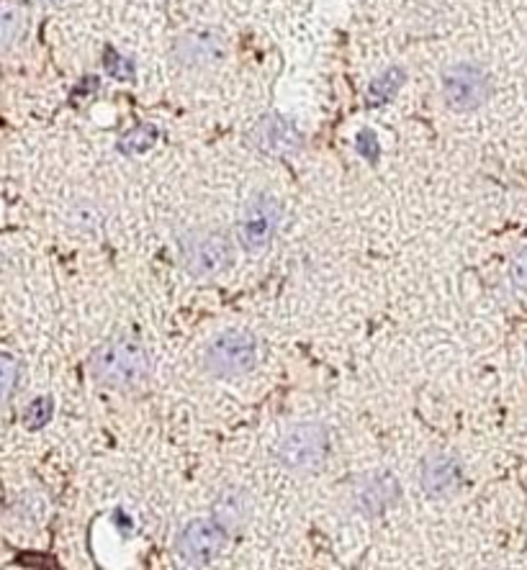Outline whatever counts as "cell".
I'll list each match as a JSON object with an SVG mask.
<instances>
[{
  "label": "cell",
  "instance_id": "obj_13",
  "mask_svg": "<svg viewBox=\"0 0 527 570\" xmlns=\"http://www.w3.org/2000/svg\"><path fill=\"white\" fill-rule=\"evenodd\" d=\"M26 29V13L18 5L0 9V52L16 44Z\"/></svg>",
  "mask_w": 527,
  "mask_h": 570
},
{
  "label": "cell",
  "instance_id": "obj_18",
  "mask_svg": "<svg viewBox=\"0 0 527 570\" xmlns=\"http://www.w3.org/2000/svg\"><path fill=\"white\" fill-rule=\"evenodd\" d=\"M510 277L515 281L517 288H527V249H519L510 265Z\"/></svg>",
  "mask_w": 527,
  "mask_h": 570
},
{
  "label": "cell",
  "instance_id": "obj_3",
  "mask_svg": "<svg viewBox=\"0 0 527 570\" xmlns=\"http://www.w3.org/2000/svg\"><path fill=\"white\" fill-rule=\"evenodd\" d=\"M180 262L191 277L209 281L232 268L234 247L229 236L219 232H191L180 242Z\"/></svg>",
  "mask_w": 527,
  "mask_h": 570
},
{
  "label": "cell",
  "instance_id": "obj_11",
  "mask_svg": "<svg viewBox=\"0 0 527 570\" xmlns=\"http://www.w3.org/2000/svg\"><path fill=\"white\" fill-rule=\"evenodd\" d=\"M461 483V465L450 455H433L422 465V489L429 496H450Z\"/></svg>",
  "mask_w": 527,
  "mask_h": 570
},
{
  "label": "cell",
  "instance_id": "obj_5",
  "mask_svg": "<svg viewBox=\"0 0 527 570\" xmlns=\"http://www.w3.org/2000/svg\"><path fill=\"white\" fill-rule=\"evenodd\" d=\"M281 226V204L270 193H255L242 208L237 234L249 255L266 252Z\"/></svg>",
  "mask_w": 527,
  "mask_h": 570
},
{
  "label": "cell",
  "instance_id": "obj_19",
  "mask_svg": "<svg viewBox=\"0 0 527 570\" xmlns=\"http://www.w3.org/2000/svg\"><path fill=\"white\" fill-rule=\"evenodd\" d=\"M106 65H108V73L114 75V78H131V65L121 57L119 52L108 50L106 52Z\"/></svg>",
  "mask_w": 527,
  "mask_h": 570
},
{
  "label": "cell",
  "instance_id": "obj_14",
  "mask_svg": "<svg viewBox=\"0 0 527 570\" xmlns=\"http://www.w3.org/2000/svg\"><path fill=\"white\" fill-rule=\"evenodd\" d=\"M401 82H404V69L391 67L388 73L381 75V78L373 80V86L369 88V101L373 106H384L386 101L394 99V93L401 88Z\"/></svg>",
  "mask_w": 527,
  "mask_h": 570
},
{
  "label": "cell",
  "instance_id": "obj_6",
  "mask_svg": "<svg viewBox=\"0 0 527 570\" xmlns=\"http://www.w3.org/2000/svg\"><path fill=\"white\" fill-rule=\"evenodd\" d=\"M491 80L487 69L471 65V62H455L442 73V99L453 111H476L489 101Z\"/></svg>",
  "mask_w": 527,
  "mask_h": 570
},
{
  "label": "cell",
  "instance_id": "obj_16",
  "mask_svg": "<svg viewBox=\"0 0 527 570\" xmlns=\"http://www.w3.org/2000/svg\"><path fill=\"white\" fill-rule=\"evenodd\" d=\"M157 142V131L150 124H142V127L129 129L127 134L119 139V150L127 152V155H142V152L152 150V144Z\"/></svg>",
  "mask_w": 527,
  "mask_h": 570
},
{
  "label": "cell",
  "instance_id": "obj_8",
  "mask_svg": "<svg viewBox=\"0 0 527 570\" xmlns=\"http://www.w3.org/2000/svg\"><path fill=\"white\" fill-rule=\"evenodd\" d=\"M253 147L262 152V155H270V157H286V155H294V152H299L304 137L299 127H296L291 118H283V116H268L258 121V127L253 129Z\"/></svg>",
  "mask_w": 527,
  "mask_h": 570
},
{
  "label": "cell",
  "instance_id": "obj_20",
  "mask_svg": "<svg viewBox=\"0 0 527 570\" xmlns=\"http://www.w3.org/2000/svg\"><path fill=\"white\" fill-rule=\"evenodd\" d=\"M358 147H360V155H365L371 159H376V152H378V144H376V134L373 131H363V134L358 137Z\"/></svg>",
  "mask_w": 527,
  "mask_h": 570
},
{
  "label": "cell",
  "instance_id": "obj_21",
  "mask_svg": "<svg viewBox=\"0 0 527 570\" xmlns=\"http://www.w3.org/2000/svg\"><path fill=\"white\" fill-rule=\"evenodd\" d=\"M41 3H62V0H41Z\"/></svg>",
  "mask_w": 527,
  "mask_h": 570
},
{
  "label": "cell",
  "instance_id": "obj_17",
  "mask_svg": "<svg viewBox=\"0 0 527 570\" xmlns=\"http://www.w3.org/2000/svg\"><path fill=\"white\" fill-rule=\"evenodd\" d=\"M52 412H54V401L50 399V396H39V399H34L29 406H26L24 427L31 429V432H37V429H41L47 422L52 419Z\"/></svg>",
  "mask_w": 527,
  "mask_h": 570
},
{
  "label": "cell",
  "instance_id": "obj_15",
  "mask_svg": "<svg viewBox=\"0 0 527 570\" xmlns=\"http://www.w3.org/2000/svg\"><path fill=\"white\" fill-rule=\"evenodd\" d=\"M18 378H21V363L16 360V354L0 352V406L9 403V399L18 386Z\"/></svg>",
  "mask_w": 527,
  "mask_h": 570
},
{
  "label": "cell",
  "instance_id": "obj_2",
  "mask_svg": "<svg viewBox=\"0 0 527 570\" xmlns=\"http://www.w3.org/2000/svg\"><path fill=\"white\" fill-rule=\"evenodd\" d=\"M201 363L214 378H240L258 363V339L242 329L221 332L204 347Z\"/></svg>",
  "mask_w": 527,
  "mask_h": 570
},
{
  "label": "cell",
  "instance_id": "obj_10",
  "mask_svg": "<svg viewBox=\"0 0 527 570\" xmlns=\"http://www.w3.org/2000/svg\"><path fill=\"white\" fill-rule=\"evenodd\" d=\"M397 496L399 483L391 472H371V476H365L363 481L356 485V493H352L358 509L369 514V517L386 511L388 506L397 502Z\"/></svg>",
  "mask_w": 527,
  "mask_h": 570
},
{
  "label": "cell",
  "instance_id": "obj_12",
  "mask_svg": "<svg viewBox=\"0 0 527 570\" xmlns=\"http://www.w3.org/2000/svg\"><path fill=\"white\" fill-rule=\"evenodd\" d=\"M247 514H249V498H247V493L240 489L221 491L211 509V517L217 519L227 532L237 530L242 521L247 519Z\"/></svg>",
  "mask_w": 527,
  "mask_h": 570
},
{
  "label": "cell",
  "instance_id": "obj_1",
  "mask_svg": "<svg viewBox=\"0 0 527 570\" xmlns=\"http://www.w3.org/2000/svg\"><path fill=\"white\" fill-rule=\"evenodd\" d=\"M90 375L111 388H137L150 375V354L137 337L116 335L95 347L90 354Z\"/></svg>",
  "mask_w": 527,
  "mask_h": 570
},
{
  "label": "cell",
  "instance_id": "obj_9",
  "mask_svg": "<svg viewBox=\"0 0 527 570\" xmlns=\"http://www.w3.org/2000/svg\"><path fill=\"white\" fill-rule=\"evenodd\" d=\"M227 54V41L214 29H193L178 39L176 60L189 69L214 67Z\"/></svg>",
  "mask_w": 527,
  "mask_h": 570
},
{
  "label": "cell",
  "instance_id": "obj_7",
  "mask_svg": "<svg viewBox=\"0 0 527 570\" xmlns=\"http://www.w3.org/2000/svg\"><path fill=\"white\" fill-rule=\"evenodd\" d=\"M227 537L229 532L214 517L193 519L180 530L176 540V553L183 566H209V562L217 560L221 550H224Z\"/></svg>",
  "mask_w": 527,
  "mask_h": 570
},
{
  "label": "cell",
  "instance_id": "obj_4",
  "mask_svg": "<svg viewBox=\"0 0 527 570\" xmlns=\"http://www.w3.org/2000/svg\"><path fill=\"white\" fill-rule=\"evenodd\" d=\"M330 453V435L322 424L301 422L288 427L275 444V457L286 470H314Z\"/></svg>",
  "mask_w": 527,
  "mask_h": 570
}]
</instances>
